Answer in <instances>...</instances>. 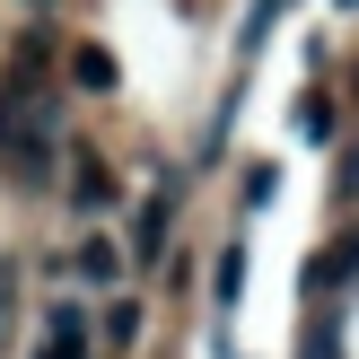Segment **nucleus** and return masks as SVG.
Listing matches in <instances>:
<instances>
[{"label": "nucleus", "mask_w": 359, "mask_h": 359, "mask_svg": "<svg viewBox=\"0 0 359 359\" xmlns=\"http://www.w3.org/2000/svg\"><path fill=\"white\" fill-rule=\"evenodd\" d=\"M35 359H88V316L79 307H53L44 316V351Z\"/></svg>", "instance_id": "nucleus-1"}, {"label": "nucleus", "mask_w": 359, "mask_h": 359, "mask_svg": "<svg viewBox=\"0 0 359 359\" xmlns=\"http://www.w3.org/2000/svg\"><path fill=\"white\" fill-rule=\"evenodd\" d=\"M70 272H79L88 290H114V280H123V245L114 237H88L79 255H70Z\"/></svg>", "instance_id": "nucleus-2"}, {"label": "nucleus", "mask_w": 359, "mask_h": 359, "mask_svg": "<svg viewBox=\"0 0 359 359\" xmlns=\"http://www.w3.org/2000/svg\"><path fill=\"white\" fill-rule=\"evenodd\" d=\"M105 202H114L105 158H70V210H105Z\"/></svg>", "instance_id": "nucleus-3"}, {"label": "nucleus", "mask_w": 359, "mask_h": 359, "mask_svg": "<svg viewBox=\"0 0 359 359\" xmlns=\"http://www.w3.org/2000/svg\"><path fill=\"white\" fill-rule=\"evenodd\" d=\"M167 219H175V193H158V202L140 210V228H132V245H123V255H132V263H158V245H167Z\"/></svg>", "instance_id": "nucleus-4"}, {"label": "nucleus", "mask_w": 359, "mask_h": 359, "mask_svg": "<svg viewBox=\"0 0 359 359\" xmlns=\"http://www.w3.org/2000/svg\"><path fill=\"white\" fill-rule=\"evenodd\" d=\"M290 140L325 149V140H333V97H298V105H290Z\"/></svg>", "instance_id": "nucleus-5"}, {"label": "nucleus", "mask_w": 359, "mask_h": 359, "mask_svg": "<svg viewBox=\"0 0 359 359\" xmlns=\"http://www.w3.org/2000/svg\"><path fill=\"white\" fill-rule=\"evenodd\" d=\"M70 79H79L88 97H105V88H114V53H105V44H79V53H70Z\"/></svg>", "instance_id": "nucleus-6"}, {"label": "nucleus", "mask_w": 359, "mask_h": 359, "mask_svg": "<svg viewBox=\"0 0 359 359\" xmlns=\"http://www.w3.org/2000/svg\"><path fill=\"white\" fill-rule=\"evenodd\" d=\"M237 290H245V245H219V272H210V298H219V307H237Z\"/></svg>", "instance_id": "nucleus-7"}, {"label": "nucleus", "mask_w": 359, "mask_h": 359, "mask_svg": "<svg viewBox=\"0 0 359 359\" xmlns=\"http://www.w3.org/2000/svg\"><path fill=\"white\" fill-rule=\"evenodd\" d=\"M272 202H280V167L255 158V167H245V210H272Z\"/></svg>", "instance_id": "nucleus-8"}, {"label": "nucleus", "mask_w": 359, "mask_h": 359, "mask_svg": "<svg viewBox=\"0 0 359 359\" xmlns=\"http://www.w3.org/2000/svg\"><path fill=\"white\" fill-rule=\"evenodd\" d=\"M351 272H359V237H342V245H333V255L316 263L307 280H316V290H333V280H351Z\"/></svg>", "instance_id": "nucleus-9"}, {"label": "nucleus", "mask_w": 359, "mask_h": 359, "mask_svg": "<svg viewBox=\"0 0 359 359\" xmlns=\"http://www.w3.org/2000/svg\"><path fill=\"white\" fill-rule=\"evenodd\" d=\"M280 9H290V0H255V9H245V35H237V53H255L263 35L280 27Z\"/></svg>", "instance_id": "nucleus-10"}, {"label": "nucleus", "mask_w": 359, "mask_h": 359, "mask_svg": "<svg viewBox=\"0 0 359 359\" xmlns=\"http://www.w3.org/2000/svg\"><path fill=\"white\" fill-rule=\"evenodd\" d=\"M140 325H149V316H140L132 298H114V316H105V333H114V351H132V342H140Z\"/></svg>", "instance_id": "nucleus-11"}, {"label": "nucleus", "mask_w": 359, "mask_h": 359, "mask_svg": "<svg viewBox=\"0 0 359 359\" xmlns=\"http://www.w3.org/2000/svg\"><path fill=\"white\" fill-rule=\"evenodd\" d=\"M342 193H351V202H359V140H351V149H342Z\"/></svg>", "instance_id": "nucleus-12"}]
</instances>
